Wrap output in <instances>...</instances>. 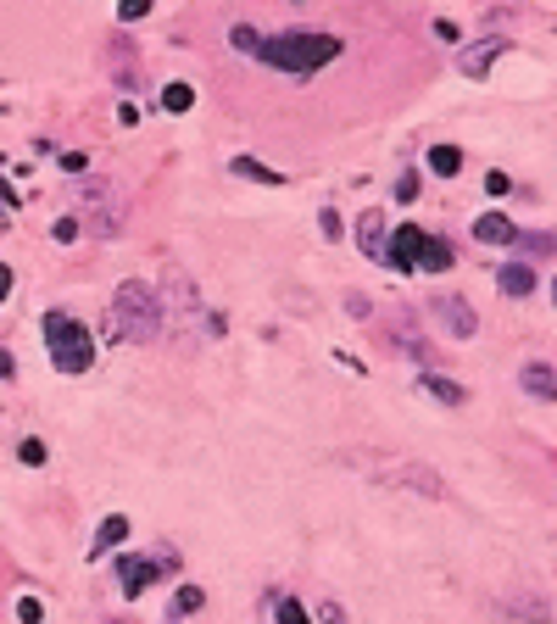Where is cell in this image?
<instances>
[{
	"mask_svg": "<svg viewBox=\"0 0 557 624\" xmlns=\"http://www.w3.org/2000/svg\"><path fill=\"white\" fill-rule=\"evenodd\" d=\"M418 251H424V229H418V223H402L385 246V268L390 273H418Z\"/></svg>",
	"mask_w": 557,
	"mask_h": 624,
	"instance_id": "obj_7",
	"label": "cell"
},
{
	"mask_svg": "<svg viewBox=\"0 0 557 624\" xmlns=\"http://www.w3.org/2000/svg\"><path fill=\"white\" fill-rule=\"evenodd\" d=\"M357 246H363V257H374V262H385V212H363V218H357Z\"/></svg>",
	"mask_w": 557,
	"mask_h": 624,
	"instance_id": "obj_11",
	"label": "cell"
},
{
	"mask_svg": "<svg viewBox=\"0 0 557 624\" xmlns=\"http://www.w3.org/2000/svg\"><path fill=\"white\" fill-rule=\"evenodd\" d=\"M429 312H435V324H441L452 340H474V335H480V318H474V307H468L463 296H435V301H429Z\"/></svg>",
	"mask_w": 557,
	"mask_h": 624,
	"instance_id": "obj_6",
	"label": "cell"
},
{
	"mask_svg": "<svg viewBox=\"0 0 557 624\" xmlns=\"http://www.w3.org/2000/svg\"><path fill=\"white\" fill-rule=\"evenodd\" d=\"M190 106H195V90L184 78H173L168 90H162V112H190Z\"/></svg>",
	"mask_w": 557,
	"mask_h": 624,
	"instance_id": "obj_17",
	"label": "cell"
},
{
	"mask_svg": "<svg viewBox=\"0 0 557 624\" xmlns=\"http://www.w3.org/2000/svg\"><path fill=\"white\" fill-rule=\"evenodd\" d=\"M145 12H151V0H117V17H123V23H140Z\"/></svg>",
	"mask_w": 557,
	"mask_h": 624,
	"instance_id": "obj_22",
	"label": "cell"
},
{
	"mask_svg": "<svg viewBox=\"0 0 557 624\" xmlns=\"http://www.w3.org/2000/svg\"><path fill=\"white\" fill-rule=\"evenodd\" d=\"M318 223H324V240H340V212L335 207H324V218H318Z\"/></svg>",
	"mask_w": 557,
	"mask_h": 624,
	"instance_id": "obj_29",
	"label": "cell"
},
{
	"mask_svg": "<svg viewBox=\"0 0 557 624\" xmlns=\"http://www.w3.org/2000/svg\"><path fill=\"white\" fill-rule=\"evenodd\" d=\"M173 563H179L173 552H140V558H123V563H117V585H123V597H140L145 585H151L162 569H173Z\"/></svg>",
	"mask_w": 557,
	"mask_h": 624,
	"instance_id": "obj_5",
	"label": "cell"
},
{
	"mask_svg": "<svg viewBox=\"0 0 557 624\" xmlns=\"http://www.w3.org/2000/svg\"><path fill=\"white\" fill-rule=\"evenodd\" d=\"M201 602H207V591H201V585H179V597H173V608H179V613H195Z\"/></svg>",
	"mask_w": 557,
	"mask_h": 624,
	"instance_id": "obj_19",
	"label": "cell"
},
{
	"mask_svg": "<svg viewBox=\"0 0 557 624\" xmlns=\"http://www.w3.org/2000/svg\"><path fill=\"white\" fill-rule=\"evenodd\" d=\"M474 240H480V246H513V240H519V223L507 218V212H480V218H474Z\"/></svg>",
	"mask_w": 557,
	"mask_h": 624,
	"instance_id": "obj_9",
	"label": "cell"
},
{
	"mask_svg": "<svg viewBox=\"0 0 557 624\" xmlns=\"http://www.w3.org/2000/svg\"><path fill=\"white\" fill-rule=\"evenodd\" d=\"M552 301H557V279H552Z\"/></svg>",
	"mask_w": 557,
	"mask_h": 624,
	"instance_id": "obj_36",
	"label": "cell"
},
{
	"mask_svg": "<svg viewBox=\"0 0 557 624\" xmlns=\"http://www.w3.org/2000/svg\"><path fill=\"white\" fill-rule=\"evenodd\" d=\"M229 39H234V51H246V56H251L262 34H257V28H246V23H234V34H229Z\"/></svg>",
	"mask_w": 557,
	"mask_h": 624,
	"instance_id": "obj_21",
	"label": "cell"
},
{
	"mask_svg": "<svg viewBox=\"0 0 557 624\" xmlns=\"http://www.w3.org/2000/svg\"><path fill=\"white\" fill-rule=\"evenodd\" d=\"M513 246H524V251H535V257H546V251H552V234H530V240H513Z\"/></svg>",
	"mask_w": 557,
	"mask_h": 624,
	"instance_id": "obj_26",
	"label": "cell"
},
{
	"mask_svg": "<svg viewBox=\"0 0 557 624\" xmlns=\"http://www.w3.org/2000/svg\"><path fill=\"white\" fill-rule=\"evenodd\" d=\"M346 312H351V318H368V296H363V290H351V296H346Z\"/></svg>",
	"mask_w": 557,
	"mask_h": 624,
	"instance_id": "obj_31",
	"label": "cell"
},
{
	"mask_svg": "<svg viewBox=\"0 0 557 624\" xmlns=\"http://www.w3.org/2000/svg\"><path fill=\"white\" fill-rule=\"evenodd\" d=\"M502 51H513V39H502V34L480 39V45H463V51H457V73H463V78H485Z\"/></svg>",
	"mask_w": 557,
	"mask_h": 624,
	"instance_id": "obj_8",
	"label": "cell"
},
{
	"mask_svg": "<svg viewBox=\"0 0 557 624\" xmlns=\"http://www.w3.org/2000/svg\"><path fill=\"white\" fill-rule=\"evenodd\" d=\"M162 335V296H156L145 279H123L112 296V312H106V340L112 346H151Z\"/></svg>",
	"mask_w": 557,
	"mask_h": 624,
	"instance_id": "obj_1",
	"label": "cell"
},
{
	"mask_svg": "<svg viewBox=\"0 0 557 624\" xmlns=\"http://www.w3.org/2000/svg\"><path fill=\"white\" fill-rule=\"evenodd\" d=\"M12 296V268H6V262H0V301Z\"/></svg>",
	"mask_w": 557,
	"mask_h": 624,
	"instance_id": "obj_34",
	"label": "cell"
},
{
	"mask_svg": "<svg viewBox=\"0 0 557 624\" xmlns=\"http://www.w3.org/2000/svg\"><path fill=\"white\" fill-rule=\"evenodd\" d=\"M340 45L346 39H335V34H273V39H257V62H268V67H279V73H296V78H307V73H318V67H329L340 56Z\"/></svg>",
	"mask_w": 557,
	"mask_h": 624,
	"instance_id": "obj_2",
	"label": "cell"
},
{
	"mask_svg": "<svg viewBox=\"0 0 557 624\" xmlns=\"http://www.w3.org/2000/svg\"><path fill=\"white\" fill-rule=\"evenodd\" d=\"M452 246H446L441 234H424V251H418V273H446L452 268Z\"/></svg>",
	"mask_w": 557,
	"mask_h": 624,
	"instance_id": "obj_14",
	"label": "cell"
},
{
	"mask_svg": "<svg viewBox=\"0 0 557 624\" xmlns=\"http://www.w3.org/2000/svg\"><path fill=\"white\" fill-rule=\"evenodd\" d=\"M279 624H307V608L296 597H279Z\"/></svg>",
	"mask_w": 557,
	"mask_h": 624,
	"instance_id": "obj_20",
	"label": "cell"
},
{
	"mask_svg": "<svg viewBox=\"0 0 557 624\" xmlns=\"http://www.w3.org/2000/svg\"><path fill=\"white\" fill-rule=\"evenodd\" d=\"M396 201H418V173H402V179H396Z\"/></svg>",
	"mask_w": 557,
	"mask_h": 624,
	"instance_id": "obj_24",
	"label": "cell"
},
{
	"mask_svg": "<svg viewBox=\"0 0 557 624\" xmlns=\"http://www.w3.org/2000/svg\"><path fill=\"white\" fill-rule=\"evenodd\" d=\"M17 619H23V624H39V619H45V608H39V597H23V602H17Z\"/></svg>",
	"mask_w": 557,
	"mask_h": 624,
	"instance_id": "obj_27",
	"label": "cell"
},
{
	"mask_svg": "<svg viewBox=\"0 0 557 624\" xmlns=\"http://www.w3.org/2000/svg\"><path fill=\"white\" fill-rule=\"evenodd\" d=\"M117 123H123V129H134V123H140V106L123 101V106H117Z\"/></svg>",
	"mask_w": 557,
	"mask_h": 624,
	"instance_id": "obj_32",
	"label": "cell"
},
{
	"mask_svg": "<svg viewBox=\"0 0 557 624\" xmlns=\"http://www.w3.org/2000/svg\"><path fill=\"white\" fill-rule=\"evenodd\" d=\"M62 168L67 173H84V168H90V156H84V151H62Z\"/></svg>",
	"mask_w": 557,
	"mask_h": 624,
	"instance_id": "obj_30",
	"label": "cell"
},
{
	"mask_svg": "<svg viewBox=\"0 0 557 624\" xmlns=\"http://www.w3.org/2000/svg\"><path fill=\"white\" fill-rule=\"evenodd\" d=\"M78 229H84V223H78V218H56V246H73V240H78Z\"/></svg>",
	"mask_w": 557,
	"mask_h": 624,
	"instance_id": "obj_23",
	"label": "cell"
},
{
	"mask_svg": "<svg viewBox=\"0 0 557 624\" xmlns=\"http://www.w3.org/2000/svg\"><path fill=\"white\" fill-rule=\"evenodd\" d=\"M485 190H491V195H507V190H513V179H507L502 168H491V173H485Z\"/></svg>",
	"mask_w": 557,
	"mask_h": 624,
	"instance_id": "obj_28",
	"label": "cell"
},
{
	"mask_svg": "<svg viewBox=\"0 0 557 624\" xmlns=\"http://www.w3.org/2000/svg\"><path fill=\"white\" fill-rule=\"evenodd\" d=\"M123 535H129V519H123V513H112V519H106L101 530H95L90 558H106V552H117V546H123Z\"/></svg>",
	"mask_w": 557,
	"mask_h": 624,
	"instance_id": "obj_15",
	"label": "cell"
},
{
	"mask_svg": "<svg viewBox=\"0 0 557 624\" xmlns=\"http://www.w3.org/2000/svg\"><path fill=\"white\" fill-rule=\"evenodd\" d=\"M17 457H23L28 468H39V463H45V441H23V446H17Z\"/></svg>",
	"mask_w": 557,
	"mask_h": 624,
	"instance_id": "obj_25",
	"label": "cell"
},
{
	"mask_svg": "<svg viewBox=\"0 0 557 624\" xmlns=\"http://www.w3.org/2000/svg\"><path fill=\"white\" fill-rule=\"evenodd\" d=\"M418 390H424V396H435L441 407H463L468 402V390L457 385V379H446V374H418Z\"/></svg>",
	"mask_w": 557,
	"mask_h": 624,
	"instance_id": "obj_13",
	"label": "cell"
},
{
	"mask_svg": "<svg viewBox=\"0 0 557 624\" xmlns=\"http://www.w3.org/2000/svg\"><path fill=\"white\" fill-rule=\"evenodd\" d=\"M78 212H84V223H90L95 234H106V240L123 229V195L112 190V179H84L78 184Z\"/></svg>",
	"mask_w": 557,
	"mask_h": 624,
	"instance_id": "obj_4",
	"label": "cell"
},
{
	"mask_svg": "<svg viewBox=\"0 0 557 624\" xmlns=\"http://www.w3.org/2000/svg\"><path fill=\"white\" fill-rule=\"evenodd\" d=\"M318 613H324V624H346V608H340V602H324Z\"/></svg>",
	"mask_w": 557,
	"mask_h": 624,
	"instance_id": "obj_33",
	"label": "cell"
},
{
	"mask_svg": "<svg viewBox=\"0 0 557 624\" xmlns=\"http://www.w3.org/2000/svg\"><path fill=\"white\" fill-rule=\"evenodd\" d=\"M519 385H524V396H535V402H557V374H552V363H524Z\"/></svg>",
	"mask_w": 557,
	"mask_h": 624,
	"instance_id": "obj_12",
	"label": "cell"
},
{
	"mask_svg": "<svg viewBox=\"0 0 557 624\" xmlns=\"http://www.w3.org/2000/svg\"><path fill=\"white\" fill-rule=\"evenodd\" d=\"M45 351H51L56 374H90L95 368V340L73 312H45Z\"/></svg>",
	"mask_w": 557,
	"mask_h": 624,
	"instance_id": "obj_3",
	"label": "cell"
},
{
	"mask_svg": "<svg viewBox=\"0 0 557 624\" xmlns=\"http://www.w3.org/2000/svg\"><path fill=\"white\" fill-rule=\"evenodd\" d=\"M229 173L234 179H251V184H285V173H273L268 162H257V156H234Z\"/></svg>",
	"mask_w": 557,
	"mask_h": 624,
	"instance_id": "obj_16",
	"label": "cell"
},
{
	"mask_svg": "<svg viewBox=\"0 0 557 624\" xmlns=\"http://www.w3.org/2000/svg\"><path fill=\"white\" fill-rule=\"evenodd\" d=\"M12 374H17V368H12V351L0 346V379H12Z\"/></svg>",
	"mask_w": 557,
	"mask_h": 624,
	"instance_id": "obj_35",
	"label": "cell"
},
{
	"mask_svg": "<svg viewBox=\"0 0 557 624\" xmlns=\"http://www.w3.org/2000/svg\"><path fill=\"white\" fill-rule=\"evenodd\" d=\"M496 290H502L507 301H524L535 290V268L530 262H502V268H496Z\"/></svg>",
	"mask_w": 557,
	"mask_h": 624,
	"instance_id": "obj_10",
	"label": "cell"
},
{
	"mask_svg": "<svg viewBox=\"0 0 557 624\" xmlns=\"http://www.w3.org/2000/svg\"><path fill=\"white\" fill-rule=\"evenodd\" d=\"M429 168L441 173V179H452V173L463 168V151H457V145H435V151H429Z\"/></svg>",
	"mask_w": 557,
	"mask_h": 624,
	"instance_id": "obj_18",
	"label": "cell"
}]
</instances>
